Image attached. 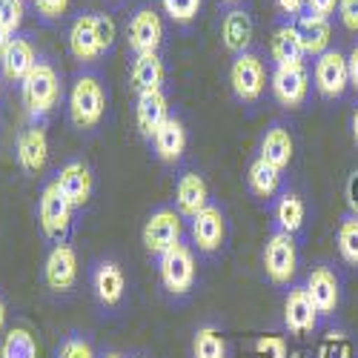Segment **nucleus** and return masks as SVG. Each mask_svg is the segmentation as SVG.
<instances>
[{"label": "nucleus", "mask_w": 358, "mask_h": 358, "mask_svg": "<svg viewBox=\"0 0 358 358\" xmlns=\"http://www.w3.org/2000/svg\"><path fill=\"white\" fill-rule=\"evenodd\" d=\"M106 115V86L95 72H80L69 89V117L78 129L101 127Z\"/></svg>", "instance_id": "f257e3e1"}, {"label": "nucleus", "mask_w": 358, "mask_h": 358, "mask_svg": "<svg viewBox=\"0 0 358 358\" xmlns=\"http://www.w3.org/2000/svg\"><path fill=\"white\" fill-rule=\"evenodd\" d=\"M20 98L32 121L46 117L61 103V78H57V69L52 64H38L20 83Z\"/></svg>", "instance_id": "f03ea898"}, {"label": "nucleus", "mask_w": 358, "mask_h": 358, "mask_svg": "<svg viewBox=\"0 0 358 358\" xmlns=\"http://www.w3.org/2000/svg\"><path fill=\"white\" fill-rule=\"evenodd\" d=\"M158 275H161V287L166 289V295L172 298H184L195 289V278H198V264H195V250L184 241H178L175 247H169L161 258H158Z\"/></svg>", "instance_id": "7ed1b4c3"}, {"label": "nucleus", "mask_w": 358, "mask_h": 358, "mask_svg": "<svg viewBox=\"0 0 358 358\" xmlns=\"http://www.w3.org/2000/svg\"><path fill=\"white\" fill-rule=\"evenodd\" d=\"M264 273L275 287H292V278L298 273V247L295 235L275 229L264 244Z\"/></svg>", "instance_id": "20e7f679"}, {"label": "nucleus", "mask_w": 358, "mask_h": 358, "mask_svg": "<svg viewBox=\"0 0 358 358\" xmlns=\"http://www.w3.org/2000/svg\"><path fill=\"white\" fill-rule=\"evenodd\" d=\"M229 86H232V95L241 103H258L261 101L264 89H266V69L255 52L235 55V61L229 66Z\"/></svg>", "instance_id": "39448f33"}, {"label": "nucleus", "mask_w": 358, "mask_h": 358, "mask_svg": "<svg viewBox=\"0 0 358 358\" xmlns=\"http://www.w3.org/2000/svg\"><path fill=\"white\" fill-rule=\"evenodd\" d=\"M181 235H184V215L178 210H169V206H161V210L149 215L143 224V232H141L146 252L155 258H161L178 241H184Z\"/></svg>", "instance_id": "423d86ee"}, {"label": "nucleus", "mask_w": 358, "mask_h": 358, "mask_svg": "<svg viewBox=\"0 0 358 358\" xmlns=\"http://www.w3.org/2000/svg\"><path fill=\"white\" fill-rule=\"evenodd\" d=\"M72 213H75V206L66 201L61 187H57L55 181H49L41 192V206H38L41 229H43V235L49 238V241H55V244L64 241L69 227H72Z\"/></svg>", "instance_id": "0eeeda50"}, {"label": "nucleus", "mask_w": 358, "mask_h": 358, "mask_svg": "<svg viewBox=\"0 0 358 358\" xmlns=\"http://www.w3.org/2000/svg\"><path fill=\"white\" fill-rule=\"evenodd\" d=\"M321 315L313 304V298L304 284H292L284 298V330L295 338H307L318 330Z\"/></svg>", "instance_id": "6e6552de"}, {"label": "nucleus", "mask_w": 358, "mask_h": 358, "mask_svg": "<svg viewBox=\"0 0 358 358\" xmlns=\"http://www.w3.org/2000/svg\"><path fill=\"white\" fill-rule=\"evenodd\" d=\"M313 80H315V89H318L321 98H327V101L344 98L347 86H350L347 55H341L338 49H330V52H324L321 57H315Z\"/></svg>", "instance_id": "1a4fd4ad"}, {"label": "nucleus", "mask_w": 358, "mask_h": 358, "mask_svg": "<svg viewBox=\"0 0 358 358\" xmlns=\"http://www.w3.org/2000/svg\"><path fill=\"white\" fill-rule=\"evenodd\" d=\"M310 298H313V304L318 310L321 318H333L341 307V278L338 273L333 270L330 264H318L310 270L307 281H304Z\"/></svg>", "instance_id": "9d476101"}, {"label": "nucleus", "mask_w": 358, "mask_h": 358, "mask_svg": "<svg viewBox=\"0 0 358 358\" xmlns=\"http://www.w3.org/2000/svg\"><path fill=\"white\" fill-rule=\"evenodd\" d=\"M270 86H273V95L281 106L298 109L310 95V72H307L304 64L275 66L273 75H270Z\"/></svg>", "instance_id": "9b49d317"}, {"label": "nucleus", "mask_w": 358, "mask_h": 358, "mask_svg": "<svg viewBox=\"0 0 358 358\" xmlns=\"http://www.w3.org/2000/svg\"><path fill=\"white\" fill-rule=\"evenodd\" d=\"M92 292L98 298V304L103 310H117L124 304V295H127V275L121 270V264L103 258L92 266Z\"/></svg>", "instance_id": "f8f14e48"}, {"label": "nucleus", "mask_w": 358, "mask_h": 358, "mask_svg": "<svg viewBox=\"0 0 358 358\" xmlns=\"http://www.w3.org/2000/svg\"><path fill=\"white\" fill-rule=\"evenodd\" d=\"M43 281L52 292H69L78 284V252L72 244H55L43 264Z\"/></svg>", "instance_id": "ddd939ff"}, {"label": "nucleus", "mask_w": 358, "mask_h": 358, "mask_svg": "<svg viewBox=\"0 0 358 358\" xmlns=\"http://www.w3.org/2000/svg\"><path fill=\"white\" fill-rule=\"evenodd\" d=\"M189 232H192V244L198 252L203 255H213L224 247V238H227V218L218 210L215 203L203 206V210L189 218Z\"/></svg>", "instance_id": "4468645a"}, {"label": "nucleus", "mask_w": 358, "mask_h": 358, "mask_svg": "<svg viewBox=\"0 0 358 358\" xmlns=\"http://www.w3.org/2000/svg\"><path fill=\"white\" fill-rule=\"evenodd\" d=\"M127 41L135 55L158 52L164 43V20L155 9H138L127 23Z\"/></svg>", "instance_id": "2eb2a0df"}, {"label": "nucleus", "mask_w": 358, "mask_h": 358, "mask_svg": "<svg viewBox=\"0 0 358 358\" xmlns=\"http://www.w3.org/2000/svg\"><path fill=\"white\" fill-rule=\"evenodd\" d=\"M55 184L61 187V192L66 195V201L75 206V210H83V206L89 203V198H92V169H89L83 161H66L61 166V172H57Z\"/></svg>", "instance_id": "dca6fc26"}, {"label": "nucleus", "mask_w": 358, "mask_h": 358, "mask_svg": "<svg viewBox=\"0 0 358 358\" xmlns=\"http://www.w3.org/2000/svg\"><path fill=\"white\" fill-rule=\"evenodd\" d=\"M69 52L80 64H95L103 55L98 32H95V12H83L69 26Z\"/></svg>", "instance_id": "f3484780"}, {"label": "nucleus", "mask_w": 358, "mask_h": 358, "mask_svg": "<svg viewBox=\"0 0 358 358\" xmlns=\"http://www.w3.org/2000/svg\"><path fill=\"white\" fill-rule=\"evenodd\" d=\"M169 117V101L164 95V89H149V92H138V106H135V124L138 132L152 141L161 124Z\"/></svg>", "instance_id": "a211bd4d"}, {"label": "nucleus", "mask_w": 358, "mask_h": 358, "mask_svg": "<svg viewBox=\"0 0 358 358\" xmlns=\"http://www.w3.org/2000/svg\"><path fill=\"white\" fill-rule=\"evenodd\" d=\"M295 155V141L292 132L284 124H273L266 127V132L261 135V146H258V158H264L270 166H275L278 172H284L289 166Z\"/></svg>", "instance_id": "6ab92c4d"}, {"label": "nucleus", "mask_w": 358, "mask_h": 358, "mask_svg": "<svg viewBox=\"0 0 358 358\" xmlns=\"http://www.w3.org/2000/svg\"><path fill=\"white\" fill-rule=\"evenodd\" d=\"M49 158V138L43 127H29L17 135V164L26 175H38Z\"/></svg>", "instance_id": "aec40b11"}, {"label": "nucleus", "mask_w": 358, "mask_h": 358, "mask_svg": "<svg viewBox=\"0 0 358 358\" xmlns=\"http://www.w3.org/2000/svg\"><path fill=\"white\" fill-rule=\"evenodd\" d=\"M175 203H178V213L184 218H195L203 206H210V187H206V181L198 172H184L178 178Z\"/></svg>", "instance_id": "412c9836"}, {"label": "nucleus", "mask_w": 358, "mask_h": 358, "mask_svg": "<svg viewBox=\"0 0 358 358\" xmlns=\"http://www.w3.org/2000/svg\"><path fill=\"white\" fill-rule=\"evenodd\" d=\"M38 64L41 61L35 55V46H32V41H26V38H12L9 49L3 52V57H0L3 78L12 80V83H23L29 78V72H32Z\"/></svg>", "instance_id": "4be33fe9"}, {"label": "nucleus", "mask_w": 358, "mask_h": 358, "mask_svg": "<svg viewBox=\"0 0 358 358\" xmlns=\"http://www.w3.org/2000/svg\"><path fill=\"white\" fill-rule=\"evenodd\" d=\"M152 146H155V155L164 161V164H178L187 152V127L181 117L169 115L166 121L161 124V129L155 132L152 138Z\"/></svg>", "instance_id": "5701e85b"}, {"label": "nucleus", "mask_w": 358, "mask_h": 358, "mask_svg": "<svg viewBox=\"0 0 358 358\" xmlns=\"http://www.w3.org/2000/svg\"><path fill=\"white\" fill-rule=\"evenodd\" d=\"M270 55L275 66H287V64H304V41H301V32L298 26L292 23H284L273 32V41H270Z\"/></svg>", "instance_id": "b1692460"}, {"label": "nucleus", "mask_w": 358, "mask_h": 358, "mask_svg": "<svg viewBox=\"0 0 358 358\" xmlns=\"http://www.w3.org/2000/svg\"><path fill=\"white\" fill-rule=\"evenodd\" d=\"M252 35H255V26H252V17H250L244 9L227 12V17H224V23H221V41H224V46H227L232 55L250 52Z\"/></svg>", "instance_id": "393cba45"}, {"label": "nucleus", "mask_w": 358, "mask_h": 358, "mask_svg": "<svg viewBox=\"0 0 358 358\" xmlns=\"http://www.w3.org/2000/svg\"><path fill=\"white\" fill-rule=\"evenodd\" d=\"M298 32L304 41V52L313 57H321L324 52H330V41H333V26L330 17H318V15H304L298 23Z\"/></svg>", "instance_id": "a878e982"}, {"label": "nucleus", "mask_w": 358, "mask_h": 358, "mask_svg": "<svg viewBox=\"0 0 358 358\" xmlns=\"http://www.w3.org/2000/svg\"><path fill=\"white\" fill-rule=\"evenodd\" d=\"M129 78H132V83H135L138 92H149V89H164L166 69H164L161 55H158V52H149V55H135Z\"/></svg>", "instance_id": "bb28decb"}, {"label": "nucleus", "mask_w": 358, "mask_h": 358, "mask_svg": "<svg viewBox=\"0 0 358 358\" xmlns=\"http://www.w3.org/2000/svg\"><path fill=\"white\" fill-rule=\"evenodd\" d=\"M307 221V203L298 192H284L275 203V227L281 232H289V235H298L301 232Z\"/></svg>", "instance_id": "cd10ccee"}, {"label": "nucleus", "mask_w": 358, "mask_h": 358, "mask_svg": "<svg viewBox=\"0 0 358 358\" xmlns=\"http://www.w3.org/2000/svg\"><path fill=\"white\" fill-rule=\"evenodd\" d=\"M192 358H229L227 336L215 324H201L192 336Z\"/></svg>", "instance_id": "c85d7f7f"}, {"label": "nucleus", "mask_w": 358, "mask_h": 358, "mask_svg": "<svg viewBox=\"0 0 358 358\" xmlns=\"http://www.w3.org/2000/svg\"><path fill=\"white\" fill-rule=\"evenodd\" d=\"M247 184L252 189V195L258 198H273L281 187V172L275 166H270L264 158H255L247 169Z\"/></svg>", "instance_id": "c756f323"}, {"label": "nucleus", "mask_w": 358, "mask_h": 358, "mask_svg": "<svg viewBox=\"0 0 358 358\" xmlns=\"http://www.w3.org/2000/svg\"><path fill=\"white\" fill-rule=\"evenodd\" d=\"M0 358H38V344L35 336L26 327H12L0 347Z\"/></svg>", "instance_id": "7c9ffc66"}, {"label": "nucleus", "mask_w": 358, "mask_h": 358, "mask_svg": "<svg viewBox=\"0 0 358 358\" xmlns=\"http://www.w3.org/2000/svg\"><path fill=\"white\" fill-rule=\"evenodd\" d=\"M336 241H338L341 258H344L350 266H358V215L347 213V215L341 218Z\"/></svg>", "instance_id": "2f4dec72"}, {"label": "nucleus", "mask_w": 358, "mask_h": 358, "mask_svg": "<svg viewBox=\"0 0 358 358\" xmlns=\"http://www.w3.org/2000/svg\"><path fill=\"white\" fill-rule=\"evenodd\" d=\"M55 358H98V352H95L92 341H89L86 336L75 333V336H66L61 344H57Z\"/></svg>", "instance_id": "473e14b6"}, {"label": "nucleus", "mask_w": 358, "mask_h": 358, "mask_svg": "<svg viewBox=\"0 0 358 358\" xmlns=\"http://www.w3.org/2000/svg\"><path fill=\"white\" fill-rule=\"evenodd\" d=\"M201 3L203 0H164V9L175 23H189L198 15Z\"/></svg>", "instance_id": "72a5a7b5"}, {"label": "nucleus", "mask_w": 358, "mask_h": 358, "mask_svg": "<svg viewBox=\"0 0 358 358\" xmlns=\"http://www.w3.org/2000/svg\"><path fill=\"white\" fill-rule=\"evenodd\" d=\"M0 20L15 35L23 23V0H0Z\"/></svg>", "instance_id": "f704fd0d"}, {"label": "nucleus", "mask_w": 358, "mask_h": 358, "mask_svg": "<svg viewBox=\"0 0 358 358\" xmlns=\"http://www.w3.org/2000/svg\"><path fill=\"white\" fill-rule=\"evenodd\" d=\"M95 32H98V41H101V49L109 52L112 43H115V35H117V26L109 15L103 12H95Z\"/></svg>", "instance_id": "c9c22d12"}, {"label": "nucleus", "mask_w": 358, "mask_h": 358, "mask_svg": "<svg viewBox=\"0 0 358 358\" xmlns=\"http://www.w3.org/2000/svg\"><path fill=\"white\" fill-rule=\"evenodd\" d=\"M338 17L347 32H358V0H338Z\"/></svg>", "instance_id": "e433bc0d"}, {"label": "nucleus", "mask_w": 358, "mask_h": 358, "mask_svg": "<svg viewBox=\"0 0 358 358\" xmlns=\"http://www.w3.org/2000/svg\"><path fill=\"white\" fill-rule=\"evenodd\" d=\"M35 6H38V12H41L46 20H57V17L66 15L69 0H35Z\"/></svg>", "instance_id": "4c0bfd02"}, {"label": "nucleus", "mask_w": 358, "mask_h": 358, "mask_svg": "<svg viewBox=\"0 0 358 358\" xmlns=\"http://www.w3.org/2000/svg\"><path fill=\"white\" fill-rule=\"evenodd\" d=\"M275 6L284 17H304L307 12V0H275Z\"/></svg>", "instance_id": "58836bf2"}, {"label": "nucleus", "mask_w": 358, "mask_h": 358, "mask_svg": "<svg viewBox=\"0 0 358 358\" xmlns=\"http://www.w3.org/2000/svg\"><path fill=\"white\" fill-rule=\"evenodd\" d=\"M338 9V0H307V12L318 17H330Z\"/></svg>", "instance_id": "ea45409f"}, {"label": "nucleus", "mask_w": 358, "mask_h": 358, "mask_svg": "<svg viewBox=\"0 0 358 358\" xmlns=\"http://www.w3.org/2000/svg\"><path fill=\"white\" fill-rule=\"evenodd\" d=\"M344 198H347V206H350V213L358 215V172H352L347 178V187H344Z\"/></svg>", "instance_id": "a19ab883"}, {"label": "nucleus", "mask_w": 358, "mask_h": 358, "mask_svg": "<svg viewBox=\"0 0 358 358\" xmlns=\"http://www.w3.org/2000/svg\"><path fill=\"white\" fill-rule=\"evenodd\" d=\"M347 72H350V86L358 92V43L350 49V55H347Z\"/></svg>", "instance_id": "79ce46f5"}, {"label": "nucleus", "mask_w": 358, "mask_h": 358, "mask_svg": "<svg viewBox=\"0 0 358 358\" xmlns=\"http://www.w3.org/2000/svg\"><path fill=\"white\" fill-rule=\"evenodd\" d=\"M9 43H12V32L3 26V20H0V57H3V52L9 49Z\"/></svg>", "instance_id": "37998d69"}, {"label": "nucleus", "mask_w": 358, "mask_h": 358, "mask_svg": "<svg viewBox=\"0 0 358 358\" xmlns=\"http://www.w3.org/2000/svg\"><path fill=\"white\" fill-rule=\"evenodd\" d=\"M350 129H352V141L358 146V106L352 109V117H350Z\"/></svg>", "instance_id": "c03bdc74"}, {"label": "nucleus", "mask_w": 358, "mask_h": 358, "mask_svg": "<svg viewBox=\"0 0 358 358\" xmlns=\"http://www.w3.org/2000/svg\"><path fill=\"white\" fill-rule=\"evenodd\" d=\"M3 330H6V304L0 298V336H3Z\"/></svg>", "instance_id": "a18cd8bd"}, {"label": "nucleus", "mask_w": 358, "mask_h": 358, "mask_svg": "<svg viewBox=\"0 0 358 358\" xmlns=\"http://www.w3.org/2000/svg\"><path fill=\"white\" fill-rule=\"evenodd\" d=\"M98 358H127L124 352H117V350H106V352H101Z\"/></svg>", "instance_id": "49530a36"}, {"label": "nucleus", "mask_w": 358, "mask_h": 358, "mask_svg": "<svg viewBox=\"0 0 358 358\" xmlns=\"http://www.w3.org/2000/svg\"><path fill=\"white\" fill-rule=\"evenodd\" d=\"M127 358H146V355H141V352H135V355H127Z\"/></svg>", "instance_id": "de8ad7c7"}, {"label": "nucleus", "mask_w": 358, "mask_h": 358, "mask_svg": "<svg viewBox=\"0 0 358 358\" xmlns=\"http://www.w3.org/2000/svg\"><path fill=\"white\" fill-rule=\"evenodd\" d=\"M221 3H238V0H221Z\"/></svg>", "instance_id": "09e8293b"}]
</instances>
